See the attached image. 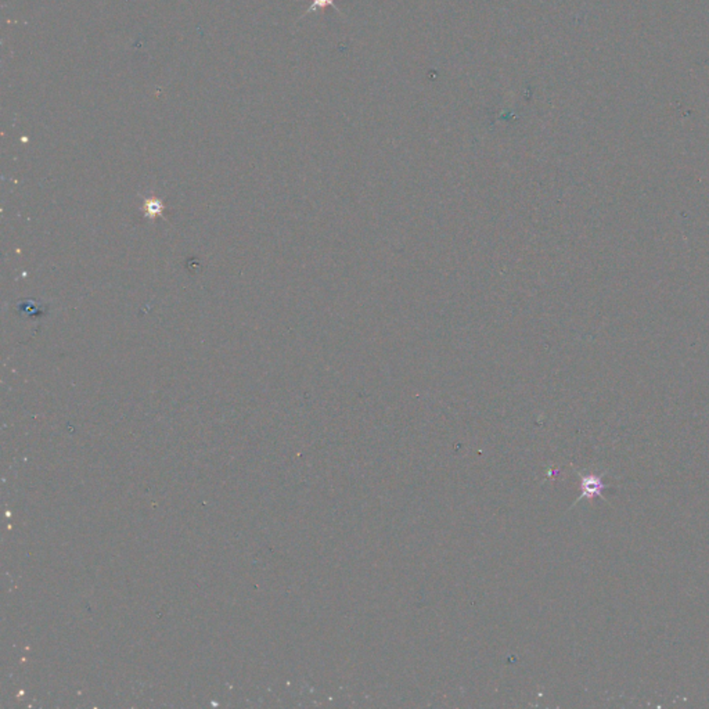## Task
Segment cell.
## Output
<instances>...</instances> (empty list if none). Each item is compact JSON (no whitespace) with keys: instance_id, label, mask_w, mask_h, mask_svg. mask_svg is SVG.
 <instances>
[{"instance_id":"6da1fadb","label":"cell","mask_w":709,"mask_h":709,"mask_svg":"<svg viewBox=\"0 0 709 709\" xmlns=\"http://www.w3.org/2000/svg\"><path fill=\"white\" fill-rule=\"evenodd\" d=\"M604 484H602V480L601 477H597V475H582L580 478V489H582V494L579 496V500L585 499V497H595V496H601V492L604 489Z\"/></svg>"},{"instance_id":"7a4b0ae2","label":"cell","mask_w":709,"mask_h":709,"mask_svg":"<svg viewBox=\"0 0 709 709\" xmlns=\"http://www.w3.org/2000/svg\"><path fill=\"white\" fill-rule=\"evenodd\" d=\"M335 1H337V0H312L310 6L308 7V10L305 11V14H303L301 18H303L305 16H308V14H310V13L325 10V9H328V7H332V9L335 10V13H338L340 16H342V13H341V10H340V7L337 6V3H335Z\"/></svg>"}]
</instances>
